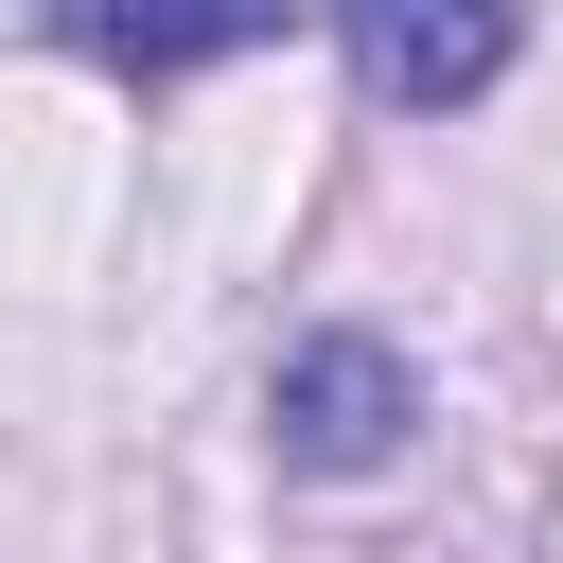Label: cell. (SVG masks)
Here are the masks:
<instances>
[{"mask_svg": "<svg viewBox=\"0 0 563 563\" xmlns=\"http://www.w3.org/2000/svg\"><path fill=\"white\" fill-rule=\"evenodd\" d=\"M264 440H282V475H387L422 440V369L387 334H299L264 369Z\"/></svg>", "mask_w": 563, "mask_h": 563, "instance_id": "cell-1", "label": "cell"}, {"mask_svg": "<svg viewBox=\"0 0 563 563\" xmlns=\"http://www.w3.org/2000/svg\"><path fill=\"white\" fill-rule=\"evenodd\" d=\"M334 35H352V88L369 106H475L510 53H528V0H334Z\"/></svg>", "mask_w": 563, "mask_h": 563, "instance_id": "cell-2", "label": "cell"}, {"mask_svg": "<svg viewBox=\"0 0 563 563\" xmlns=\"http://www.w3.org/2000/svg\"><path fill=\"white\" fill-rule=\"evenodd\" d=\"M53 35L88 53V70H211V53H246V35H282V0H53Z\"/></svg>", "mask_w": 563, "mask_h": 563, "instance_id": "cell-3", "label": "cell"}]
</instances>
